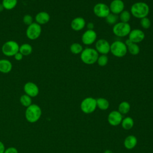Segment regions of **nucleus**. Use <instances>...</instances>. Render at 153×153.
<instances>
[{
  "label": "nucleus",
  "instance_id": "f257e3e1",
  "mask_svg": "<svg viewBox=\"0 0 153 153\" xmlns=\"http://www.w3.org/2000/svg\"><path fill=\"white\" fill-rule=\"evenodd\" d=\"M149 13L148 5L144 2H137L134 3L130 8L131 15L137 19H142L147 17Z\"/></svg>",
  "mask_w": 153,
  "mask_h": 153
},
{
  "label": "nucleus",
  "instance_id": "f03ea898",
  "mask_svg": "<svg viewBox=\"0 0 153 153\" xmlns=\"http://www.w3.org/2000/svg\"><path fill=\"white\" fill-rule=\"evenodd\" d=\"M41 114L42 110L40 106L36 104H31L26 108L25 111V118L28 122L34 123L39 120Z\"/></svg>",
  "mask_w": 153,
  "mask_h": 153
},
{
  "label": "nucleus",
  "instance_id": "7ed1b4c3",
  "mask_svg": "<svg viewBox=\"0 0 153 153\" xmlns=\"http://www.w3.org/2000/svg\"><path fill=\"white\" fill-rule=\"evenodd\" d=\"M99 57V53L96 49L86 48L81 53L80 58L81 61L86 65H92L96 63Z\"/></svg>",
  "mask_w": 153,
  "mask_h": 153
},
{
  "label": "nucleus",
  "instance_id": "20e7f679",
  "mask_svg": "<svg viewBox=\"0 0 153 153\" xmlns=\"http://www.w3.org/2000/svg\"><path fill=\"white\" fill-rule=\"evenodd\" d=\"M110 51L117 57H123L127 54V47L124 42L121 41H115L111 44Z\"/></svg>",
  "mask_w": 153,
  "mask_h": 153
},
{
  "label": "nucleus",
  "instance_id": "39448f33",
  "mask_svg": "<svg viewBox=\"0 0 153 153\" xmlns=\"http://www.w3.org/2000/svg\"><path fill=\"white\" fill-rule=\"evenodd\" d=\"M19 44L13 40L6 41L2 46V53L8 57H12L19 51Z\"/></svg>",
  "mask_w": 153,
  "mask_h": 153
},
{
  "label": "nucleus",
  "instance_id": "423d86ee",
  "mask_svg": "<svg viewBox=\"0 0 153 153\" xmlns=\"http://www.w3.org/2000/svg\"><path fill=\"white\" fill-rule=\"evenodd\" d=\"M131 31V26L128 23L122 22H117L112 27V32L114 34L119 37H125L128 35Z\"/></svg>",
  "mask_w": 153,
  "mask_h": 153
},
{
  "label": "nucleus",
  "instance_id": "0eeeda50",
  "mask_svg": "<svg viewBox=\"0 0 153 153\" xmlns=\"http://www.w3.org/2000/svg\"><path fill=\"white\" fill-rule=\"evenodd\" d=\"M42 32V27L40 25L36 22L32 23L27 26L26 30V35L27 38L30 40H35L38 38Z\"/></svg>",
  "mask_w": 153,
  "mask_h": 153
},
{
  "label": "nucleus",
  "instance_id": "6e6552de",
  "mask_svg": "<svg viewBox=\"0 0 153 153\" xmlns=\"http://www.w3.org/2000/svg\"><path fill=\"white\" fill-rule=\"evenodd\" d=\"M96 106V99L90 97L84 99L81 103L82 111L86 114H90L94 111Z\"/></svg>",
  "mask_w": 153,
  "mask_h": 153
},
{
  "label": "nucleus",
  "instance_id": "1a4fd4ad",
  "mask_svg": "<svg viewBox=\"0 0 153 153\" xmlns=\"http://www.w3.org/2000/svg\"><path fill=\"white\" fill-rule=\"evenodd\" d=\"M94 14L99 18H105L110 13L109 7L105 4L99 2L93 7Z\"/></svg>",
  "mask_w": 153,
  "mask_h": 153
},
{
  "label": "nucleus",
  "instance_id": "9d476101",
  "mask_svg": "<svg viewBox=\"0 0 153 153\" xmlns=\"http://www.w3.org/2000/svg\"><path fill=\"white\" fill-rule=\"evenodd\" d=\"M111 44L105 39H98L95 44L96 50L101 54H107L110 52Z\"/></svg>",
  "mask_w": 153,
  "mask_h": 153
},
{
  "label": "nucleus",
  "instance_id": "9b49d317",
  "mask_svg": "<svg viewBox=\"0 0 153 153\" xmlns=\"http://www.w3.org/2000/svg\"><path fill=\"white\" fill-rule=\"evenodd\" d=\"M145 37V33L139 29L131 30L128 34V39L133 43H139L142 42Z\"/></svg>",
  "mask_w": 153,
  "mask_h": 153
},
{
  "label": "nucleus",
  "instance_id": "f8f14e48",
  "mask_svg": "<svg viewBox=\"0 0 153 153\" xmlns=\"http://www.w3.org/2000/svg\"><path fill=\"white\" fill-rule=\"evenodd\" d=\"M96 39L97 33L94 30H87L83 33L81 36V41L82 43L87 45L93 44Z\"/></svg>",
  "mask_w": 153,
  "mask_h": 153
},
{
  "label": "nucleus",
  "instance_id": "ddd939ff",
  "mask_svg": "<svg viewBox=\"0 0 153 153\" xmlns=\"http://www.w3.org/2000/svg\"><path fill=\"white\" fill-rule=\"evenodd\" d=\"M23 90L26 94L28 95L30 97H34L38 96L39 94L38 86L33 82H26L23 87Z\"/></svg>",
  "mask_w": 153,
  "mask_h": 153
},
{
  "label": "nucleus",
  "instance_id": "4468645a",
  "mask_svg": "<svg viewBox=\"0 0 153 153\" xmlns=\"http://www.w3.org/2000/svg\"><path fill=\"white\" fill-rule=\"evenodd\" d=\"M109 7L111 13L118 15L124 11V4L122 0H113Z\"/></svg>",
  "mask_w": 153,
  "mask_h": 153
},
{
  "label": "nucleus",
  "instance_id": "2eb2a0df",
  "mask_svg": "<svg viewBox=\"0 0 153 153\" xmlns=\"http://www.w3.org/2000/svg\"><path fill=\"white\" fill-rule=\"evenodd\" d=\"M108 121L111 126H118L122 121V115L119 111H112L108 115Z\"/></svg>",
  "mask_w": 153,
  "mask_h": 153
},
{
  "label": "nucleus",
  "instance_id": "dca6fc26",
  "mask_svg": "<svg viewBox=\"0 0 153 153\" xmlns=\"http://www.w3.org/2000/svg\"><path fill=\"white\" fill-rule=\"evenodd\" d=\"M85 26V20L81 17L74 18L71 23V28L75 31H79L84 29Z\"/></svg>",
  "mask_w": 153,
  "mask_h": 153
},
{
  "label": "nucleus",
  "instance_id": "f3484780",
  "mask_svg": "<svg viewBox=\"0 0 153 153\" xmlns=\"http://www.w3.org/2000/svg\"><path fill=\"white\" fill-rule=\"evenodd\" d=\"M50 16L46 11H40L35 17V22L40 25L47 23L50 21Z\"/></svg>",
  "mask_w": 153,
  "mask_h": 153
},
{
  "label": "nucleus",
  "instance_id": "a211bd4d",
  "mask_svg": "<svg viewBox=\"0 0 153 153\" xmlns=\"http://www.w3.org/2000/svg\"><path fill=\"white\" fill-rule=\"evenodd\" d=\"M13 65L11 62L7 59H0V72L8 74L12 70Z\"/></svg>",
  "mask_w": 153,
  "mask_h": 153
},
{
  "label": "nucleus",
  "instance_id": "6ab92c4d",
  "mask_svg": "<svg viewBox=\"0 0 153 153\" xmlns=\"http://www.w3.org/2000/svg\"><path fill=\"white\" fill-rule=\"evenodd\" d=\"M137 139L134 136L130 135L127 136L124 140V146L128 149H131L135 147L137 144Z\"/></svg>",
  "mask_w": 153,
  "mask_h": 153
},
{
  "label": "nucleus",
  "instance_id": "aec40b11",
  "mask_svg": "<svg viewBox=\"0 0 153 153\" xmlns=\"http://www.w3.org/2000/svg\"><path fill=\"white\" fill-rule=\"evenodd\" d=\"M32 47L30 44L25 43L20 45L19 52L21 53L23 56H27L32 53Z\"/></svg>",
  "mask_w": 153,
  "mask_h": 153
},
{
  "label": "nucleus",
  "instance_id": "412c9836",
  "mask_svg": "<svg viewBox=\"0 0 153 153\" xmlns=\"http://www.w3.org/2000/svg\"><path fill=\"white\" fill-rule=\"evenodd\" d=\"M2 4L5 10H11L16 7L17 0H2Z\"/></svg>",
  "mask_w": 153,
  "mask_h": 153
},
{
  "label": "nucleus",
  "instance_id": "4be33fe9",
  "mask_svg": "<svg viewBox=\"0 0 153 153\" xmlns=\"http://www.w3.org/2000/svg\"><path fill=\"white\" fill-rule=\"evenodd\" d=\"M97 106L101 110H106L109 108V102L107 99L102 97H100L96 99Z\"/></svg>",
  "mask_w": 153,
  "mask_h": 153
},
{
  "label": "nucleus",
  "instance_id": "5701e85b",
  "mask_svg": "<svg viewBox=\"0 0 153 153\" xmlns=\"http://www.w3.org/2000/svg\"><path fill=\"white\" fill-rule=\"evenodd\" d=\"M127 47V51H128V52L133 56L137 55L140 52V47H139L137 44L131 42L129 45H128Z\"/></svg>",
  "mask_w": 153,
  "mask_h": 153
},
{
  "label": "nucleus",
  "instance_id": "b1692460",
  "mask_svg": "<svg viewBox=\"0 0 153 153\" xmlns=\"http://www.w3.org/2000/svg\"><path fill=\"white\" fill-rule=\"evenodd\" d=\"M122 127L125 130H130L131 129L133 125H134V121L133 119L130 117H126L124 119H123L121 121Z\"/></svg>",
  "mask_w": 153,
  "mask_h": 153
},
{
  "label": "nucleus",
  "instance_id": "393cba45",
  "mask_svg": "<svg viewBox=\"0 0 153 153\" xmlns=\"http://www.w3.org/2000/svg\"><path fill=\"white\" fill-rule=\"evenodd\" d=\"M83 50L82 46L79 43H73L70 46V51L74 54H78L81 53Z\"/></svg>",
  "mask_w": 153,
  "mask_h": 153
},
{
  "label": "nucleus",
  "instance_id": "a878e982",
  "mask_svg": "<svg viewBox=\"0 0 153 153\" xmlns=\"http://www.w3.org/2000/svg\"><path fill=\"white\" fill-rule=\"evenodd\" d=\"M119 19V17L117 14H115L114 13H110L106 17L105 20L106 22L109 24V25H115L118 22V20Z\"/></svg>",
  "mask_w": 153,
  "mask_h": 153
},
{
  "label": "nucleus",
  "instance_id": "bb28decb",
  "mask_svg": "<svg viewBox=\"0 0 153 153\" xmlns=\"http://www.w3.org/2000/svg\"><path fill=\"white\" fill-rule=\"evenodd\" d=\"M20 102L22 106L27 108L32 104V99L30 96L25 94L20 96Z\"/></svg>",
  "mask_w": 153,
  "mask_h": 153
},
{
  "label": "nucleus",
  "instance_id": "cd10ccee",
  "mask_svg": "<svg viewBox=\"0 0 153 153\" xmlns=\"http://www.w3.org/2000/svg\"><path fill=\"white\" fill-rule=\"evenodd\" d=\"M130 109V105L127 102H122L118 106V110L119 112L121 114H124L128 112V111Z\"/></svg>",
  "mask_w": 153,
  "mask_h": 153
},
{
  "label": "nucleus",
  "instance_id": "c85d7f7f",
  "mask_svg": "<svg viewBox=\"0 0 153 153\" xmlns=\"http://www.w3.org/2000/svg\"><path fill=\"white\" fill-rule=\"evenodd\" d=\"M131 18V13L128 11L124 10L120 14L119 16V19L121 22L124 23H128Z\"/></svg>",
  "mask_w": 153,
  "mask_h": 153
},
{
  "label": "nucleus",
  "instance_id": "c756f323",
  "mask_svg": "<svg viewBox=\"0 0 153 153\" xmlns=\"http://www.w3.org/2000/svg\"><path fill=\"white\" fill-rule=\"evenodd\" d=\"M96 62L100 66H105L108 62V57L106 54H101L99 56Z\"/></svg>",
  "mask_w": 153,
  "mask_h": 153
},
{
  "label": "nucleus",
  "instance_id": "7c9ffc66",
  "mask_svg": "<svg viewBox=\"0 0 153 153\" xmlns=\"http://www.w3.org/2000/svg\"><path fill=\"white\" fill-rule=\"evenodd\" d=\"M140 23V25L142 26V27L145 29L149 28L151 26V20L147 17L141 19Z\"/></svg>",
  "mask_w": 153,
  "mask_h": 153
},
{
  "label": "nucleus",
  "instance_id": "2f4dec72",
  "mask_svg": "<svg viewBox=\"0 0 153 153\" xmlns=\"http://www.w3.org/2000/svg\"><path fill=\"white\" fill-rule=\"evenodd\" d=\"M23 22L26 25L29 26V25H31L32 23H33V17L30 14H26L23 17Z\"/></svg>",
  "mask_w": 153,
  "mask_h": 153
},
{
  "label": "nucleus",
  "instance_id": "473e14b6",
  "mask_svg": "<svg viewBox=\"0 0 153 153\" xmlns=\"http://www.w3.org/2000/svg\"><path fill=\"white\" fill-rule=\"evenodd\" d=\"M4 153H18V150L15 147H9L5 149Z\"/></svg>",
  "mask_w": 153,
  "mask_h": 153
},
{
  "label": "nucleus",
  "instance_id": "72a5a7b5",
  "mask_svg": "<svg viewBox=\"0 0 153 153\" xmlns=\"http://www.w3.org/2000/svg\"><path fill=\"white\" fill-rule=\"evenodd\" d=\"M14 59H15L17 61H20V60H22L23 59V54H22L21 53H20L19 51L17 53L15 54V55L14 56Z\"/></svg>",
  "mask_w": 153,
  "mask_h": 153
},
{
  "label": "nucleus",
  "instance_id": "f704fd0d",
  "mask_svg": "<svg viewBox=\"0 0 153 153\" xmlns=\"http://www.w3.org/2000/svg\"><path fill=\"white\" fill-rule=\"evenodd\" d=\"M5 145L4 144L0 141V153H4L5 151Z\"/></svg>",
  "mask_w": 153,
  "mask_h": 153
},
{
  "label": "nucleus",
  "instance_id": "c9c22d12",
  "mask_svg": "<svg viewBox=\"0 0 153 153\" xmlns=\"http://www.w3.org/2000/svg\"><path fill=\"white\" fill-rule=\"evenodd\" d=\"M87 27L88 30H93L94 24L92 22H89L87 25Z\"/></svg>",
  "mask_w": 153,
  "mask_h": 153
},
{
  "label": "nucleus",
  "instance_id": "e433bc0d",
  "mask_svg": "<svg viewBox=\"0 0 153 153\" xmlns=\"http://www.w3.org/2000/svg\"><path fill=\"white\" fill-rule=\"evenodd\" d=\"M4 10V8L2 3H1V4H0V13L2 12Z\"/></svg>",
  "mask_w": 153,
  "mask_h": 153
},
{
  "label": "nucleus",
  "instance_id": "4c0bfd02",
  "mask_svg": "<svg viewBox=\"0 0 153 153\" xmlns=\"http://www.w3.org/2000/svg\"><path fill=\"white\" fill-rule=\"evenodd\" d=\"M104 153H112V152L110 150H106V151H105Z\"/></svg>",
  "mask_w": 153,
  "mask_h": 153
}]
</instances>
